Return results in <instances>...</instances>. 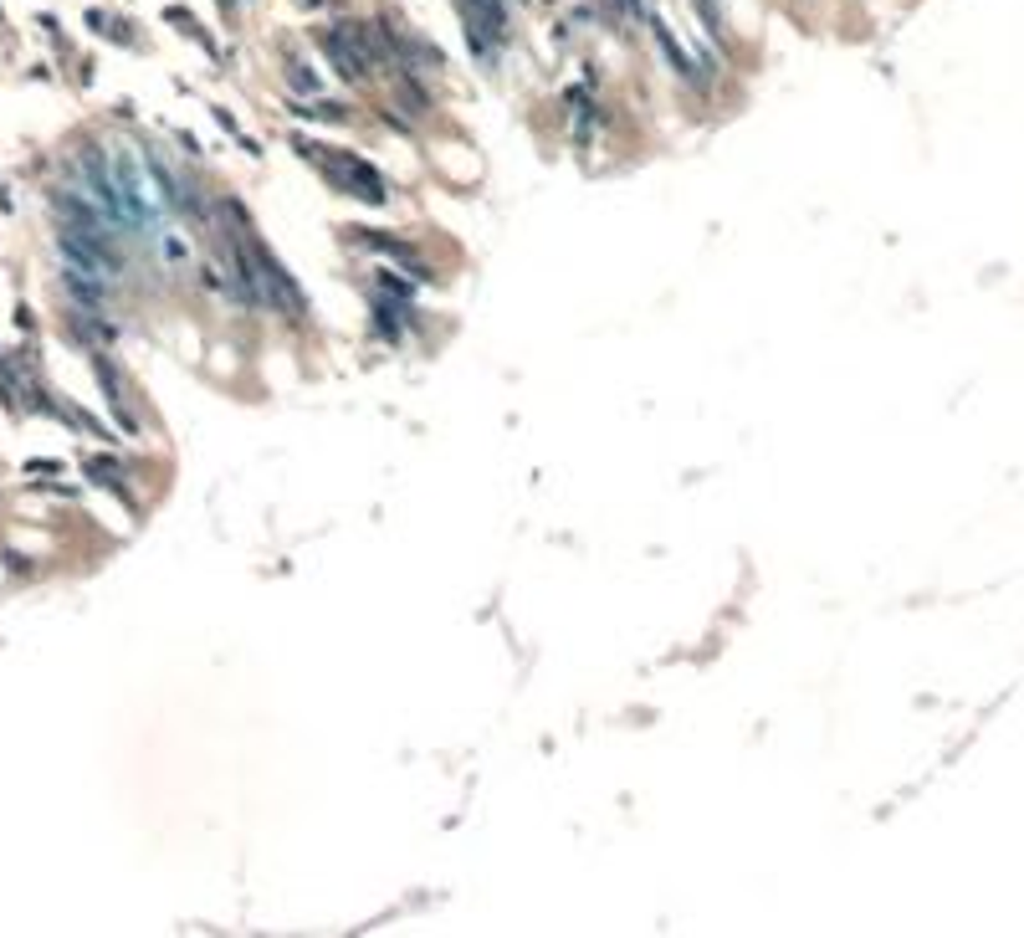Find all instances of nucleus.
Masks as SVG:
<instances>
[{"label":"nucleus","instance_id":"f257e3e1","mask_svg":"<svg viewBox=\"0 0 1024 938\" xmlns=\"http://www.w3.org/2000/svg\"><path fill=\"white\" fill-rule=\"evenodd\" d=\"M231 247V241H226ZM231 267H236V282H241V292L246 298H256V303H267L271 313H288V318H303V292H297V282H292L288 272H282V262L256 241L246 226H241V241L231 247Z\"/></svg>","mask_w":1024,"mask_h":938},{"label":"nucleus","instance_id":"f03ea898","mask_svg":"<svg viewBox=\"0 0 1024 938\" xmlns=\"http://www.w3.org/2000/svg\"><path fill=\"white\" fill-rule=\"evenodd\" d=\"M297 154H303L307 164H318V175H323L333 190H343V195H359L364 205H384V200H390L384 175H379L369 160H359L354 149H333V144H318V139H297Z\"/></svg>","mask_w":1024,"mask_h":938},{"label":"nucleus","instance_id":"7ed1b4c3","mask_svg":"<svg viewBox=\"0 0 1024 938\" xmlns=\"http://www.w3.org/2000/svg\"><path fill=\"white\" fill-rule=\"evenodd\" d=\"M650 31H656V41H661V52H666V62H671V67H676V73H682L686 83H701V77H697V67H692V56H686L682 47H676V37H671V31H666L661 21H650Z\"/></svg>","mask_w":1024,"mask_h":938},{"label":"nucleus","instance_id":"20e7f679","mask_svg":"<svg viewBox=\"0 0 1024 938\" xmlns=\"http://www.w3.org/2000/svg\"><path fill=\"white\" fill-rule=\"evenodd\" d=\"M164 21H175V31H180V37L200 41V47H205V52L216 56V41H211V37H205V31H200V21L190 16V11H185V5H169V11H164Z\"/></svg>","mask_w":1024,"mask_h":938},{"label":"nucleus","instance_id":"39448f33","mask_svg":"<svg viewBox=\"0 0 1024 938\" xmlns=\"http://www.w3.org/2000/svg\"><path fill=\"white\" fill-rule=\"evenodd\" d=\"M88 472H92V482H108V488H118V467H113V462H88Z\"/></svg>","mask_w":1024,"mask_h":938}]
</instances>
